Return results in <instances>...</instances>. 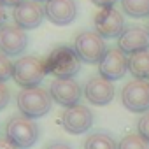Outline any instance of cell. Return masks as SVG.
<instances>
[{"mask_svg": "<svg viewBox=\"0 0 149 149\" xmlns=\"http://www.w3.org/2000/svg\"><path fill=\"white\" fill-rule=\"evenodd\" d=\"M95 32L104 39H119L125 32V18L114 7H104L95 16Z\"/></svg>", "mask_w": 149, "mask_h": 149, "instance_id": "7", "label": "cell"}, {"mask_svg": "<svg viewBox=\"0 0 149 149\" xmlns=\"http://www.w3.org/2000/svg\"><path fill=\"white\" fill-rule=\"evenodd\" d=\"M121 7L132 18L149 16V0H121Z\"/></svg>", "mask_w": 149, "mask_h": 149, "instance_id": "18", "label": "cell"}, {"mask_svg": "<svg viewBox=\"0 0 149 149\" xmlns=\"http://www.w3.org/2000/svg\"><path fill=\"white\" fill-rule=\"evenodd\" d=\"M84 149H118V142L104 132H95L86 137Z\"/></svg>", "mask_w": 149, "mask_h": 149, "instance_id": "17", "label": "cell"}, {"mask_svg": "<svg viewBox=\"0 0 149 149\" xmlns=\"http://www.w3.org/2000/svg\"><path fill=\"white\" fill-rule=\"evenodd\" d=\"M6 137L18 149H30L39 140V125L32 118L16 114L6 123Z\"/></svg>", "mask_w": 149, "mask_h": 149, "instance_id": "3", "label": "cell"}, {"mask_svg": "<svg viewBox=\"0 0 149 149\" xmlns=\"http://www.w3.org/2000/svg\"><path fill=\"white\" fill-rule=\"evenodd\" d=\"M44 7H40L39 2L35 0H23L21 4H18L13 11L14 23L23 28V30H33L37 28L42 19H44Z\"/></svg>", "mask_w": 149, "mask_h": 149, "instance_id": "12", "label": "cell"}, {"mask_svg": "<svg viewBox=\"0 0 149 149\" xmlns=\"http://www.w3.org/2000/svg\"><path fill=\"white\" fill-rule=\"evenodd\" d=\"M47 74L56 79H70L77 76L81 70V58L77 56L76 49L70 46H58L54 47L46 58Z\"/></svg>", "mask_w": 149, "mask_h": 149, "instance_id": "1", "label": "cell"}, {"mask_svg": "<svg viewBox=\"0 0 149 149\" xmlns=\"http://www.w3.org/2000/svg\"><path fill=\"white\" fill-rule=\"evenodd\" d=\"M47 68L46 60L39 56H21L18 61H14V72L13 79L21 88H35L42 83L46 77Z\"/></svg>", "mask_w": 149, "mask_h": 149, "instance_id": "4", "label": "cell"}, {"mask_svg": "<svg viewBox=\"0 0 149 149\" xmlns=\"http://www.w3.org/2000/svg\"><path fill=\"white\" fill-rule=\"evenodd\" d=\"M0 149H18L7 137H0Z\"/></svg>", "mask_w": 149, "mask_h": 149, "instance_id": "24", "label": "cell"}, {"mask_svg": "<svg viewBox=\"0 0 149 149\" xmlns=\"http://www.w3.org/2000/svg\"><path fill=\"white\" fill-rule=\"evenodd\" d=\"M91 2L104 9V7H114V4L118 2V0H91Z\"/></svg>", "mask_w": 149, "mask_h": 149, "instance_id": "23", "label": "cell"}, {"mask_svg": "<svg viewBox=\"0 0 149 149\" xmlns=\"http://www.w3.org/2000/svg\"><path fill=\"white\" fill-rule=\"evenodd\" d=\"M74 49H76L77 56L81 58V61L93 65V63H100V60L104 58L109 47H105V39L100 37L97 32L84 30L76 37Z\"/></svg>", "mask_w": 149, "mask_h": 149, "instance_id": "5", "label": "cell"}, {"mask_svg": "<svg viewBox=\"0 0 149 149\" xmlns=\"http://www.w3.org/2000/svg\"><path fill=\"white\" fill-rule=\"evenodd\" d=\"M46 149H72L68 144H65V142H60V140H56V142H51Z\"/></svg>", "mask_w": 149, "mask_h": 149, "instance_id": "25", "label": "cell"}, {"mask_svg": "<svg viewBox=\"0 0 149 149\" xmlns=\"http://www.w3.org/2000/svg\"><path fill=\"white\" fill-rule=\"evenodd\" d=\"M7 21V13H6V6L0 4V28H2Z\"/></svg>", "mask_w": 149, "mask_h": 149, "instance_id": "26", "label": "cell"}, {"mask_svg": "<svg viewBox=\"0 0 149 149\" xmlns=\"http://www.w3.org/2000/svg\"><path fill=\"white\" fill-rule=\"evenodd\" d=\"M44 14L51 23L65 26L77 18V6L74 0H47L44 6Z\"/></svg>", "mask_w": 149, "mask_h": 149, "instance_id": "13", "label": "cell"}, {"mask_svg": "<svg viewBox=\"0 0 149 149\" xmlns=\"http://www.w3.org/2000/svg\"><path fill=\"white\" fill-rule=\"evenodd\" d=\"M61 125H63V130L72 135L86 133L93 125V112L90 111V107L81 104L67 107V111L61 116Z\"/></svg>", "mask_w": 149, "mask_h": 149, "instance_id": "8", "label": "cell"}, {"mask_svg": "<svg viewBox=\"0 0 149 149\" xmlns=\"http://www.w3.org/2000/svg\"><path fill=\"white\" fill-rule=\"evenodd\" d=\"M28 46V35L18 25H4L0 28V53L6 56H18Z\"/></svg>", "mask_w": 149, "mask_h": 149, "instance_id": "10", "label": "cell"}, {"mask_svg": "<svg viewBox=\"0 0 149 149\" xmlns=\"http://www.w3.org/2000/svg\"><path fill=\"white\" fill-rule=\"evenodd\" d=\"M16 104L19 109V114L39 119L46 116L53 107V97L47 90L35 86V88H21V91L16 97Z\"/></svg>", "mask_w": 149, "mask_h": 149, "instance_id": "2", "label": "cell"}, {"mask_svg": "<svg viewBox=\"0 0 149 149\" xmlns=\"http://www.w3.org/2000/svg\"><path fill=\"white\" fill-rule=\"evenodd\" d=\"M118 47L126 54H133V53L149 49V30L144 26L125 28V32L118 39Z\"/></svg>", "mask_w": 149, "mask_h": 149, "instance_id": "15", "label": "cell"}, {"mask_svg": "<svg viewBox=\"0 0 149 149\" xmlns=\"http://www.w3.org/2000/svg\"><path fill=\"white\" fill-rule=\"evenodd\" d=\"M9 102H11V91L4 83H0V111H4Z\"/></svg>", "mask_w": 149, "mask_h": 149, "instance_id": "22", "label": "cell"}, {"mask_svg": "<svg viewBox=\"0 0 149 149\" xmlns=\"http://www.w3.org/2000/svg\"><path fill=\"white\" fill-rule=\"evenodd\" d=\"M128 70L135 79H149V49L128 56Z\"/></svg>", "mask_w": 149, "mask_h": 149, "instance_id": "16", "label": "cell"}, {"mask_svg": "<svg viewBox=\"0 0 149 149\" xmlns=\"http://www.w3.org/2000/svg\"><path fill=\"white\" fill-rule=\"evenodd\" d=\"M114 93H116V88H114L112 81H109L102 76H97V77H91L86 81L84 97L93 105H107L109 102H112Z\"/></svg>", "mask_w": 149, "mask_h": 149, "instance_id": "14", "label": "cell"}, {"mask_svg": "<svg viewBox=\"0 0 149 149\" xmlns=\"http://www.w3.org/2000/svg\"><path fill=\"white\" fill-rule=\"evenodd\" d=\"M13 72H14V63L9 60V56L0 53V83L13 79Z\"/></svg>", "mask_w": 149, "mask_h": 149, "instance_id": "20", "label": "cell"}, {"mask_svg": "<svg viewBox=\"0 0 149 149\" xmlns=\"http://www.w3.org/2000/svg\"><path fill=\"white\" fill-rule=\"evenodd\" d=\"M126 70H128V58H126V53H123L119 47H109L98 63L100 76L109 81L123 79Z\"/></svg>", "mask_w": 149, "mask_h": 149, "instance_id": "9", "label": "cell"}, {"mask_svg": "<svg viewBox=\"0 0 149 149\" xmlns=\"http://www.w3.org/2000/svg\"><path fill=\"white\" fill-rule=\"evenodd\" d=\"M23 0H0V4L6 6V7H16L18 4H21Z\"/></svg>", "mask_w": 149, "mask_h": 149, "instance_id": "27", "label": "cell"}, {"mask_svg": "<svg viewBox=\"0 0 149 149\" xmlns=\"http://www.w3.org/2000/svg\"><path fill=\"white\" fill-rule=\"evenodd\" d=\"M118 149H149V144H147L139 133H137V135L128 133V135H125V137L119 140Z\"/></svg>", "mask_w": 149, "mask_h": 149, "instance_id": "19", "label": "cell"}, {"mask_svg": "<svg viewBox=\"0 0 149 149\" xmlns=\"http://www.w3.org/2000/svg\"><path fill=\"white\" fill-rule=\"evenodd\" d=\"M35 2H47V0H35Z\"/></svg>", "mask_w": 149, "mask_h": 149, "instance_id": "28", "label": "cell"}, {"mask_svg": "<svg viewBox=\"0 0 149 149\" xmlns=\"http://www.w3.org/2000/svg\"><path fill=\"white\" fill-rule=\"evenodd\" d=\"M137 132H139V135L149 144V112H146V114L139 119V123H137Z\"/></svg>", "mask_w": 149, "mask_h": 149, "instance_id": "21", "label": "cell"}, {"mask_svg": "<svg viewBox=\"0 0 149 149\" xmlns=\"http://www.w3.org/2000/svg\"><path fill=\"white\" fill-rule=\"evenodd\" d=\"M49 93L53 97V100L63 107H72V105H77L83 91L79 83L70 77V79H54L49 86Z\"/></svg>", "mask_w": 149, "mask_h": 149, "instance_id": "11", "label": "cell"}, {"mask_svg": "<svg viewBox=\"0 0 149 149\" xmlns=\"http://www.w3.org/2000/svg\"><path fill=\"white\" fill-rule=\"evenodd\" d=\"M121 102L130 112H147L149 111V81L133 79L125 84L121 91Z\"/></svg>", "mask_w": 149, "mask_h": 149, "instance_id": "6", "label": "cell"}, {"mask_svg": "<svg viewBox=\"0 0 149 149\" xmlns=\"http://www.w3.org/2000/svg\"><path fill=\"white\" fill-rule=\"evenodd\" d=\"M147 30H149V23H147Z\"/></svg>", "mask_w": 149, "mask_h": 149, "instance_id": "29", "label": "cell"}]
</instances>
